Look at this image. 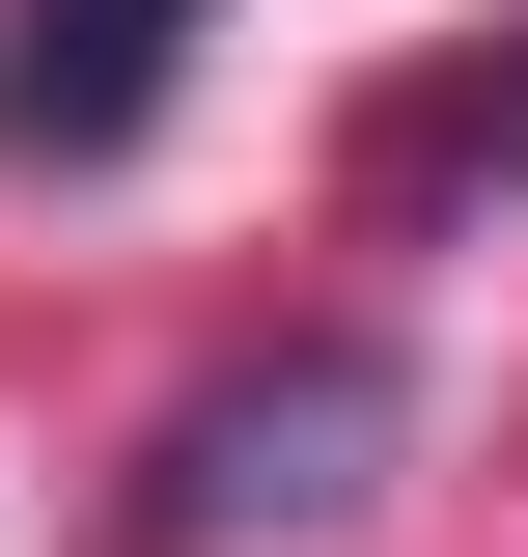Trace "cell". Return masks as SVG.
<instances>
[{
	"instance_id": "cell-1",
	"label": "cell",
	"mask_w": 528,
	"mask_h": 557,
	"mask_svg": "<svg viewBox=\"0 0 528 557\" xmlns=\"http://www.w3.org/2000/svg\"><path fill=\"white\" fill-rule=\"evenodd\" d=\"M390 335H278V362H223L196 418H167V474H139V557H306V530H362L390 502Z\"/></svg>"
},
{
	"instance_id": "cell-2",
	"label": "cell",
	"mask_w": 528,
	"mask_h": 557,
	"mask_svg": "<svg viewBox=\"0 0 528 557\" xmlns=\"http://www.w3.org/2000/svg\"><path fill=\"white\" fill-rule=\"evenodd\" d=\"M167 112V0H28L0 28V168H112Z\"/></svg>"
},
{
	"instance_id": "cell-3",
	"label": "cell",
	"mask_w": 528,
	"mask_h": 557,
	"mask_svg": "<svg viewBox=\"0 0 528 557\" xmlns=\"http://www.w3.org/2000/svg\"><path fill=\"white\" fill-rule=\"evenodd\" d=\"M473 168H528V57H473V84L390 112V196H473Z\"/></svg>"
}]
</instances>
